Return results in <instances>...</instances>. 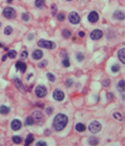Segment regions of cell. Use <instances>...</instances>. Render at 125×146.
<instances>
[{"mask_svg": "<svg viewBox=\"0 0 125 146\" xmlns=\"http://www.w3.org/2000/svg\"><path fill=\"white\" fill-rule=\"evenodd\" d=\"M99 142V139L95 137H91L89 139V143L91 145H97Z\"/></svg>", "mask_w": 125, "mask_h": 146, "instance_id": "obj_19", "label": "cell"}, {"mask_svg": "<svg viewBox=\"0 0 125 146\" xmlns=\"http://www.w3.org/2000/svg\"><path fill=\"white\" fill-rule=\"evenodd\" d=\"M31 76H32V74H30V75H29V76H27L26 79H27V80H29V78H30V77H31Z\"/></svg>", "mask_w": 125, "mask_h": 146, "instance_id": "obj_46", "label": "cell"}, {"mask_svg": "<svg viewBox=\"0 0 125 146\" xmlns=\"http://www.w3.org/2000/svg\"><path fill=\"white\" fill-rule=\"evenodd\" d=\"M53 99L55 100L58 101H63L64 99H65V93L59 90H56L53 93Z\"/></svg>", "mask_w": 125, "mask_h": 146, "instance_id": "obj_8", "label": "cell"}, {"mask_svg": "<svg viewBox=\"0 0 125 146\" xmlns=\"http://www.w3.org/2000/svg\"><path fill=\"white\" fill-rule=\"evenodd\" d=\"M65 17L64 14L61 13L58 15V19L59 21H63V20H65Z\"/></svg>", "mask_w": 125, "mask_h": 146, "instance_id": "obj_39", "label": "cell"}, {"mask_svg": "<svg viewBox=\"0 0 125 146\" xmlns=\"http://www.w3.org/2000/svg\"><path fill=\"white\" fill-rule=\"evenodd\" d=\"M6 57H7V55H5L2 57V61H5L6 60Z\"/></svg>", "mask_w": 125, "mask_h": 146, "instance_id": "obj_45", "label": "cell"}, {"mask_svg": "<svg viewBox=\"0 0 125 146\" xmlns=\"http://www.w3.org/2000/svg\"><path fill=\"white\" fill-rule=\"evenodd\" d=\"M17 52L15 51V50H10L8 52V56L11 58V59H14V58H15L16 57H17Z\"/></svg>", "mask_w": 125, "mask_h": 146, "instance_id": "obj_23", "label": "cell"}, {"mask_svg": "<svg viewBox=\"0 0 125 146\" xmlns=\"http://www.w3.org/2000/svg\"><path fill=\"white\" fill-rule=\"evenodd\" d=\"M1 26H2V22H0V27H1Z\"/></svg>", "mask_w": 125, "mask_h": 146, "instance_id": "obj_48", "label": "cell"}, {"mask_svg": "<svg viewBox=\"0 0 125 146\" xmlns=\"http://www.w3.org/2000/svg\"><path fill=\"white\" fill-rule=\"evenodd\" d=\"M46 145H47L46 142H43V141L37 142L35 144V145H37V146H38V145H41V146H46Z\"/></svg>", "mask_w": 125, "mask_h": 146, "instance_id": "obj_41", "label": "cell"}, {"mask_svg": "<svg viewBox=\"0 0 125 146\" xmlns=\"http://www.w3.org/2000/svg\"><path fill=\"white\" fill-rule=\"evenodd\" d=\"M124 52H125V49L124 48H121V49H120L118 52V57L120 60V61L122 63V64H125V57H124Z\"/></svg>", "mask_w": 125, "mask_h": 146, "instance_id": "obj_16", "label": "cell"}, {"mask_svg": "<svg viewBox=\"0 0 125 146\" xmlns=\"http://www.w3.org/2000/svg\"><path fill=\"white\" fill-rule=\"evenodd\" d=\"M79 36H81V37H83V36H85V32H83V31H80V32H79Z\"/></svg>", "mask_w": 125, "mask_h": 146, "instance_id": "obj_42", "label": "cell"}, {"mask_svg": "<svg viewBox=\"0 0 125 146\" xmlns=\"http://www.w3.org/2000/svg\"><path fill=\"white\" fill-rule=\"evenodd\" d=\"M37 46L40 48H47V49H52V48H56V44L49 40H46L44 39H41L37 43Z\"/></svg>", "mask_w": 125, "mask_h": 146, "instance_id": "obj_2", "label": "cell"}, {"mask_svg": "<svg viewBox=\"0 0 125 146\" xmlns=\"http://www.w3.org/2000/svg\"><path fill=\"white\" fill-rule=\"evenodd\" d=\"M68 122V116H65V114L59 113L56 116V117L53 120V125L56 130L60 131V130H62L66 127Z\"/></svg>", "mask_w": 125, "mask_h": 146, "instance_id": "obj_1", "label": "cell"}, {"mask_svg": "<svg viewBox=\"0 0 125 146\" xmlns=\"http://www.w3.org/2000/svg\"><path fill=\"white\" fill-rule=\"evenodd\" d=\"M46 77H47L48 80H49V81H51V82H54V81H56V77H55L54 75L52 74V73L48 72L47 74H46Z\"/></svg>", "mask_w": 125, "mask_h": 146, "instance_id": "obj_27", "label": "cell"}, {"mask_svg": "<svg viewBox=\"0 0 125 146\" xmlns=\"http://www.w3.org/2000/svg\"><path fill=\"white\" fill-rule=\"evenodd\" d=\"M3 15L7 19H14L16 17V12L14 8L8 7L3 10Z\"/></svg>", "mask_w": 125, "mask_h": 146, "instance_id": "obj_6", "label": "cell"}, {"mask_svg": "<svg viewBox=\"0 0 125 146\" xmlns=\"http://www.w3.org/2000/svg\"><path fill=\"white\" fill-rule=\"evenodd\" d=\"M33 38H34V35H33L32 34H29V35L28 36V40H32Z\"/></svg>", "mask_w": 125, "mask_h": 146, "instance_id": "obj_43", "label": "cell"}, {"mask_svg": "<svg viewBox=\"0 0 125 146\" xmlns=\"http://www.w3.org/2000/svg\"><path fill=\"white\" fill-rule=\"evenodd\" d=\"M35 94L38 98H44L47 94V90L43 85H38L35 88Z\"/></svg>", "mask_w": 125, "mask_h": 146, "instance_id": "obj_5", "label": "cell"}, {"mask_svg": "<svg viewBox=\"0 0 125 146\" xmlns=\"http://www.w3.org/2000/svg\"><path fill=\"white\" fill-rule=\"evenodd\" d=\"M71 34H72L71 32L68 29H65V30L62 31V36H63L64 37L66 38V39L69 38L70 36H71Z\"/></svg>", "mask_w": 125, "mask_h": 146, "instance_id": "obj_22", "label": "cell"}, {"mask_svg": "<svg viewBox=\"0 0 125 146\" xmlns=\"http://www.w3.org/2000/svg\"><path fill=\"white\" fill-rule=\"evenodd\" d=\"M28 55H29V54H28V52H27L26 51H23V52H22L20 57H21L23 59H26V58L28 57Z\"/></svg>", "mask_w": 125, "mask_h": 146, "instance_id": "obj_38", "label": "cell"}, {"mask_svg": "<svg viewBox=\"0 0 125 146\" xmlns=\"http://www.w3.org/2000/svg\"><path fill=\"white\" fill-rule=\"evenodd\" d=\"M46 113H47V115H51L52 113H53V107H48L46 109Z\"/></svg>", "mask_w": 125, "mask_h": 146, "instance_id": "obj_36", "label": "cell"}, {"mask_svg": "<svg viewBox=\"0 0 125 146\" xmlns=\"http://www.w3.org/2000/svg\"><path fill=\"white\" fill-rule=\"evenodd\" d=\"M102 128V125L101 123L98 122L97 121H93L90 123L89 126V130L91 133H97L98 132L101 131Z\"/></svg>", "mask_w": 125, "mask_h": 146, "instance_id": "obj_3", "label": "cell"}, {"mask_svg": "<svg viewBox=\"0 0 125 146\" xmlns=\"http://www.w3.org/2000/svg\"><path fill=\"white\" fill-rule=\"evenodd\" d=\"M10 110H11L10 108L7 106H5V105H2V106H1V107H0V113L3 114V115L8 114L10 112Z\"/></svg>", "mask_w": 125, "mask_h": 146, "instance_id": "obj_18", "label": "cell"}, {"mask_svg": "<svg viewBox=\"0 0 125 146\" xmlns=\"http://www.w3.org/2000/svg\"><path fill=\"white\" fill-rule=\"evenodd\" d=\"M51 13L53 16H56V13H57V7L56 5V4H53L51 5Z\"/></svg>", "mask_w": 125, "mask_h": 146, "instance_id": "obj_30", "label": "cell"}, {"mask_svg": "<svg viewBox=\"0 0 125 146\" xmlns=\"http://www.w3.org/2000/svg\"><path fill=\"white\" fill-rule=\"evenodd\" d=\"M111 69H112V71L113 72H118L119 70H120V66L118 65V64H115V65H113L112 66V68H111Z\"/></svg>", "mask_w": 125, "mask_h": 146, "instance_id": "obj_31", "label": "cell"}, {"mask_svg": "<svg viewBox=\"0 0 125 146\" xmlns=\"http://www.w3.org/2000/svg\"><path fill=\"white\" fill-rule=\"evenodd\" d=\"M75 128H76V130L78 131V132H83L85 130L86 128L85 126V125L82 124V123H78L77 124L76 127H75Z\"/></svg>", "mask_w": 125, "mask_h": 146, "instance_id": "obj_20", "label": "cell"}, {"mask_svg": "<svg viewBox=\"0 0 125 146\" xmlns=\"http://www.w3.org/2000/svg\"><path fill=\"white\" fill-rule=\"evenodd\" d=\"M47 64H48L47 60H42V61H41V62L38 64V66H39L40 68H44V67H45V66L47 65Z\"/></svg>", "mask_w": 125, "mask_h": 146, "instance_id": "obj_32", "label": "cell"}, {"mask_svg": "<svg viewBox=\"0 0 125 146\" xmlns=\"http://www.w3.org/2000/svg\"><path fill=\"white\" fill-rule=\"evenodd\" d=\"M32 118L34 121L38 125H41L44 122V116L43 113L40 111H35L32 114Z\"/></svg>", "mask_w": 125, "mask_h": 146, "instance_id": "obj_4", "label": "cell"}, {"mask_svg": "<svg viewBox=\"0 0 125 146\" xmlns=\"http://www.w3.org/2000/svg\"><path fill=\"white\" fill-rule=\"evenodd\" d=\"M16 68H17V70H20V72H22L23 73H24L26 70V64H25L24 62L23 61H18L16 65H15Z\"/></svg>", "mask_w": 125, "mask_h": 146, "instance_id": "obj_13", "label": "cell"}, {"mask_svg": "<svg viewBox=\"0 0 125 146\" xmlns=\"http://www.w3.org/2000/svg\"><path fill=\"white\" fill-rule=\"evenodd\" d=\"M109 83H110V80L109 79H106V80H104L103 81V85L104 87H106L109 86Z\"/></svg>", "mask_w": 125, "mask_h": 146, "instance_id": "obj_40", "label": "cell"}, {"mask_svg": "<svg viewBox=\"0 0 125 146\" xmlns=\"http://www.w3.org/2000/svg\"><path fill=\"white\" fill-rule=\"evenodd\" d=\"M11 128L12 130H14L15 131L20 130L21 128L22 124H21V121L18 119H14L13 121H11Z\"/></svg>", "mask_w": 125, "mask_h": 146, "instance_id": "obj_11", "label": "cell"}, {"mask_svg": "<svg viewBox=\"0 0 125 146\" xmlns=\"http://www.w3.org/2000/svg\"><path fill=\"white\" fill-rule=\"evenodd\" d=\"M98 19H99V15H98V14L97 13L96 11L91 12V13L88 16L89 21L91 22H92V23H94V22H97Z\"/></svg>", "mask_w": 125, "mask_h": 146, "instance_id": "obj_12", "label": "cell"}, {"mask_svg": "<svg viewBox=\"0 0 125 146\" xmlns=\"http://www.w3.org/2000/svg\"><path fill=\"white\" fill-rule=\"evenodd\" d=\"M84 58H85V57H84V55H82V53H78L77 55V59L78 60V61H80V62H81V61H82V60H84Z\"/></svg>", "mask_w": 125, "mask_h": 146, "instance_id": "obj_34", "label": "cell"}, {"mask_svg": "<svg viewBox=\"0 0 125 146\" xmlns=\"http://www.w3.org/2000/svg\"><path fill=\"white\" fill-rule=\"evenodd\" d=\"M34 136L32 133H29V134L27 136V138L26 139V141H25V145H30L31 143H32L34 142Z\"/></svg>", "mask_w": 125, "mask_h": 146, "instance_id": "obj_17", "label": "cell"}, {"mask_svg": "<svg viewBox=\"0 0 125 146\" xmlns=\"http://www.w3.org/2000/svg\"><path fill=\"white\" fill-rule=\"evenodd\" d=\"M103 31H101V30H99V29H95V30H94L91 33V34H90V37L92 39V40H99V39H101L102 36H103Z\"/></svg>", "mask_w": 125, "mask_h": 146, "instance_id": "obj_9", "label": "cell"}, {"mask_svg": "<svg viewBox=\"0 0 125 146\" xmlns=\"http://www.w3.org/2000/svg\"><path fill=\"white\" fill-rule=\"evenodd\" d=\"M67 1H72V0H67Z\"/></svg>", "mask_w": 125, "mask_h": 146, "instance_id": "obj_50", "label": "cell"}, {"mask_svg": "<svg viewBox=\"0 0 125 146\" xmlns=\"http://www.w3.org/2000/svg\"><path fill=\"white\" fill-rule=\"evenodd\" d=\"M11 1H13V0H8V2H11Z\"/></svg>", "mask_w": 125, "mask_h": 146, "instance_id": "obj_47", "label": "cell"}, {"mask_svg": "<svg viewBox=\"0 0 125 146\" xmlns=\"http://www.w3.org/2000/svg\"><path fill=\"white\" fill-rule=\"evenodd\" d=\"M114 18L118 20H123L124 19V14L121 10H117L115 12V14L113 15Z\"/></svg>", "mask_w": 125, "mask_h": 146, "instance_id": "obj_15", "label": "cell"}, {"mask_svg": "<svg viewBox=\"0 0 125 146\" xmlns=\"http://www.w3.org/2000/svg\"><path fill=\"white\" fill-rule=\"evenodd\" d=\"M73 81L72 78H69V79H68L67 81H66V85H67V87H71V86H72V84H73Z\"/></svg>", "mask_w": 125, "mask_h": 146, "instance_id": "obj_37", "label": "cell"}, {"mask_svg": "<svg viewBox=\"0 0 125 146\" xmlns=\"http://www.w3.org/2000/svg\"><path fill=\"white\" fill-rule=\"evenodd\" d=\"M62 64L65 67H69L70 66V60H69V58L68 57H65L62 60Z\"/></svg>", "mask_w": 125, "mask_h": 146, "instance_id": "obj_25", "label": "cell"}, {"mask_svg": "<svg viewBox=\"0 0 125 146\" xmlns=\"http://www.w3.org/2000/svg\"><path fill=\"white\" fill-rule=\"evenodd\" d=\"M12 140H13V142L16 144H20L22 142V138L19 136H14V137H13V138H12Z\"/></svg>", "mask_w": 125, "mask_h": 146, "instance_id": "obj_28", "label": "cell"}, {"mask_svg": "<svg viewBox=\"0 0 125 146\" xmlns=\"http://www.w3.org/2000/svg\"><path fill=\"white\" fill-rule=\"evenodd\" d=\"M0 47H2V45L1 43H0Z\"/></svg>", "mask_w": 125, "mask_h": 146, "instance_id": "obj_49", "label": "cell"}, {"mask_svg": "<svg viewBox=\"0 0 125 146\" xmlns=\"http://www.w3.org/2000/svg\"><path fill=\"white\" fill-rule=\"evenodd\" d=\"M22 19L26 22L29 21V15L26 13H23V14H22Z\"/></svg>", "mask_w": 125, "mask_h": 146, "instance_id": "obj_35", "label": "cell"}, {"mask_svg": "<svg viewBox=\"0 0 125 146\" xmlns=\"http://www.w3.org/2000/svg\"><path fill=\"white\" fill-rule=\"evenodd\" d=\"M34 123V119H33V118H32V116L27 117V119H26V125L31 126V125H32Z\"/></svg>", "mask_w": 125, "mask_h": 146, "instance_id": "obj_24", "label": "cell"}, {"mask_svg": "<svg viewBox=\"0 0 125 146\" xmlns=\"http://www.w3.org/2000/svg\"><path fill=\"white\" fill-rule=\"evenodd\" d=\"M113 117L115 119H118L119 121H122V116L120 113H115L113 114Z\"/></svg>", "mask_w": 125, "mask_h": 146, "instance_id": "obj_33", "label": "cell"}, {"mask_svg": "<svg viewBox=\"0 0 125 146\" xmlns=\"http://www.w3.org/2000/svg\"><path fill=\"white\" fill-rule=\"evenodd\" d=\"M35 5L38 8H41V9L44 8L45 5V0H36Z\"/></svg>", "mask_w": 125, "mask_h": 146, "instance_id": "obj_21", "label": "cell"}, {"mask_svg": "<svg viewBox=\"0 0 125 146\" xmlns=\"http://www.w3.org/2000/svg\"><path fill=\"white\" fill-rule=\"evenodd\" d=\"M44 54H43V52L41 50H35L32 53V57L34 59V60H39L41 59L42 57H43Z\"/></svg>", "mask_w": 125, "mask_h": 146, "instance_id": "obj_14", "label": "cell"}, {"mask_svg": "<svg viewBox=\"0 0 125 146\" xmlns=\"http://www.w3.org/2000/svg\"><path fill=\"white\" fill-rule=\"evenodd\" d=\"M68 19L70 23L73 24V25H77L80 21V17L79 14L75 11H72L71 13H70L68 16Z\"/></svg>", "mask_w": 125, "mask_h": 146, "instance_id": "obj_7", "label": "cell"}, {"mask_svg": "<svg viewBox=\"0 0 125 146\" xmlns=\"http://www.w3.org/2000/svg\"><path fill=\"white\" fill-rule=\"evenodd\" d=\"M14 83H15L16 87L19 90V91L21 92H23V93H25V92H26V89H25V87H24V86H23V84L22 81H21L20 79H18L17 78H16L14 80Z\"/></svg>", "mask_w": 125, "mask_h": 146, "instance_id": "obj_10", "label": "cell"}, {"mask_svg": "<svg viewBox=\"0 0 125 146\" xmlns=\"http://www.w3.org/2000/svg\"><path fill=\"white\" fill-rule=\"evenodd\" d=\"M118 87L119 88V90L121 91V92H124V80H121L118 82Z\"/></svg>", "mask_w": 125, "mask_h": 146, "instance_id": "obj_26", "label": "cell"}, {"mask_svg": "<svg viewBox=\"0 0 125 146\" xmlns=\"http://www.w3.org/2000/svg\"><path fill=\"white\" fill-rule=\"evenodd\" d=\"M12 31H13V28H12V27H11V26H7L4 30V33L6 35H10L12 33Z\"/></svg>", "mask_w": 125, "mask_h": 146, "instance_id": "obj_29", "label": "cell"}, {"mask_svg": "<svg viewBox=\"0 0 125 146\" xmlns=\"http://www.w3.org/2000/svg\"><path fill=\"white\" fill-rule=\"evenodd\" d=\"M49 133H50V130H45V135H46V136H48Z\"/></svg>", "mask_w": 125, "mask_h": 146, "instance_id": "obj_44", "label": "cell"}]
</instances>
